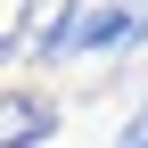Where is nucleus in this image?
I'll list each match as a JSON object with an SVG mask.
<instances>
[{"instance_id": "nucleus-1", "label": "nucleus", "mask_w": 148, "mask_h": 148, "mask_svg": "<svg viewBox=\"0 0 148 148\" xmlns=\"http://www.w3.org/2000/svg\"><path fill=\"white\" fill-rule=\"evenodd\" d=\"M49 132H66V115H58L33 82H8V132H0V148H41Z\"/></svg>"}, {"instance_id": "nucleus-2", "label": "nucleus", "mask_w": 148, "mask_h": 148, "mask_svg": "<svg viewBox=\"0 0 148 148\" xmlns=\"http://www.w3.org/2000/svg\"><path fill=\"white\" fill-rule=\"evenodd\" d=\"M74 25H82V0H58V8H41V33H33L25 66H74Z\"/></svg>"}, {"instance_id": "nucleus-3", "label": "nucleus", "mask_w": 148, "mask_h": 148, "mask_svg": "<svg viewBox=\"0 0 148 148\" xmlns=\"http://www.w3.org/2000/svg\"><path fill=\"white\" fill-rule=\"evenodd\" d=\"M107 148H148V107H132V115L115 123V140H107Z\"/></svg>"}, {"instance_id": "nucleus-4", "label": "nucleus", "mask_w": 148, "mask_h": 148, "mask_svg": "<svg viewBox=\"0 0 148 148\" xmlns=\"http://www.w3.org/2000/svg\"><path fill=\"white\" fill-rule=\"evenodd\" d=\"M140 107H148V90H140Z\"/></svg>"}]
</instances>
